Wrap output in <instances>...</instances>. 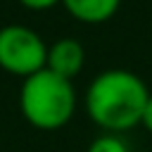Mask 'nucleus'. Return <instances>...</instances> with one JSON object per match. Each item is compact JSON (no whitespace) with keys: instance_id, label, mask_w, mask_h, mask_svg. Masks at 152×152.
I'll return each mask as SVG.
<instances>
[{"instance_id":"nucleus-1","label":"nucleus","mask_w":152,"mask_h":152,"mask_svg":"<svg viewBox=\"0 0 152 152\" xmlns=\"http://www.w3.org/2000/svg\"><path fill=\"white\" fill-rule=\"evenodd\" d=\"M150 100L145 81L128 69H104L86 88L83 107L102 133H124L140 126Z\"/></svg>"},{"instance_id":"nucleus-2","label":"nucleus","mask_w":152,"mask_h":152,"mask_svg":"<svg viewBox=\"0 0 152 152\" xmlns=\"http://www.w3.org/2000/svg\"><path fill=\"white\" fill-rule=\"evenodd\" d=\"M19 109L33 128L59 131L76 112V88L69 78L50 69H40L21 81Z\"/></svg>"},{"instance_id":"nucleus-3","label":"nucleus","mask_w":152,"mask_h":152,"mask_svg":"<svg viewBox=\"0 0 152 152\" xmlns=\"http://www.w3.org/2000/svg\"><path fill=\"white\" fill-rule=\"evenodd\" d=\"M48 59V43L40 38L38 31L24 24H7L0 28V69L28 78L36 71L45 69Z\"/></svg>"},{"instance_id":"nucleus-4","label":"nucleus","mask_w":152,"mask_h":152,"mask_svg":"<svg viewBox=\"0 0 152 152\" xmlns=\"http://www.w3.org/2000/svg\"><path fill=\"white\" fill-rule=\"evenodd\" d=\"M83 64H86V50L76 38H57L55 43L48 45L45 69L74 81V76L81 74Z\"/></svg>"},{"instance_id":"nucleus-5","label":"nucleus","mask_w":152,"mask_h":152,"mask_svg":"<svg viewBox=\"0 0 152 152\" xmlns=\"http://www.w3.org/2000/svg\"><path fill=\"white\" fill-rule=\"evenodd\" d=\"M62 5L83 24H102L116 14L121 0H62Z\"/></svg>"},{"instance_id":"nucleus-6","label":"nucleus","mask_w":152,"mask_h":152,"mask_svg":"<svg viewBox=\"0 0 152 152\" xmlns=\"http://www.w3.org/2000/svg\"><path fill=\"white\" fill-rule=\"evenodd\" d=\"M86 152H131V150L119 133H100L97 138L90 140Z\"/></svg>"},{"instance_id":"nucleus-7","label":"nucleus","mask_w":152,"mask_h":152,"mask_svg":"<svg viewBox=\"0 0 152 152\" xmlns=\"http://www.w3.org/2000/svg\"><path fill=\"white\" fill-rule=\"evenodd\" d=\"M24 7H28V10H36V12H43V10H50V7H55L57 2H62V0H19Z\"/></svg>"},{"instance_id":"nucleus-8","label":"nucleus","mask_w":152,"mask_h":152,"mask_svg":"<svg viewBox=\"0 0 152 152\" xmlns=\"http://www.w3.org/2000/svg\"><path fill=\"white\" fill-rule=\"evenodd\" d=\"M140 126H142L147 133H152V93H150V100H147V104H145V109H142Z\"/></svg>"}]
</instances>
